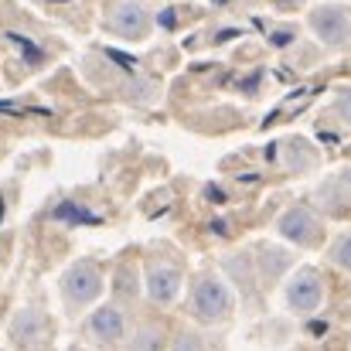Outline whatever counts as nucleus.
<instances>
[{
	"label": "nucleus",
	"instance_id": "1",
	"mask_svg": "<svg viewBox=\"0 0 351 351\" xmlns=\"http://www.w3.org/2000/svg\"><path fill=\"white\" fill-rule=\"evenodd\" d=\"M232 307H235V297L222 276H215V273L195 276L191 297H188V311H191L195 321H202V324H222V321H229Z\"/></svg>",
	"mask_w": 351,
	"mask_h": 351
},
{
	"label": "nucleus",
	"instance_id": "2",
	"mask_svg": "<svg viewBox=\"0 0 351 351\" xmlns=\"http://www.w3.org/2000/svg\"><path fill=\"white\" fill-rule=\"evenodd\" d=\"M58 290L69 311H82L89 304H96L103 297V273L96 269V263H72L62 276H58Z\"/></svg>",
	"mask_w": 351,
	"mask_h": 351
},
{
	"label": "nucleus",
	"instance_id": "3",
	"mask_svg": "<svg viewBox=\"0 0 351 351\" xmlns=\"http://www.w3.org/2000/svg\"><path fill=\"white\" fill-rule=\"evenodd\" d=\"M10 338L21 351H48L51 345V321L38 307H24L10 321Z\"/></svg>",
	"mask_w": 351,
	"mask_h": 351
},
{
	"label": "nucleus",
	"instance_id": "4",
	"mask_svg": "<svg viewBox=\"0 0 351 351\" xmlns=\"http://www.w3.org/2000/svg\"><path fill=\"white\" fill-rule=\"evenodd\" d=\"M106 27H110L117 38H123V41H140V38L150 34L154 17H150V10H147L143 3H136V0H119V3L110 7Z\"/></svg>",
	"mask_w": 351,
	"mask_h": 351
},
{
	"label": "nucleus",
	"instance_id": "5",
	"mask_svg": "<svg viewBox=\"0 0 351 351\" xmlns=\"http://www.w3.org/2000/svg\"><path fill=\"white\" fill-rule=\"evenodd\" d=\"M311 31L331 45V48H341L351 41V14L338 3H324L317 10H311Z\"/></svg>",
	"mask_w": 351,
	"mask_h": 351
},
{
	"label": "nucleus",
	"instance_id": "6",
	"mask_svg": "<svg viewBox=\"0 0 351 351\" xmlns=\"http://www.w3.org/2000/svg\"><path fill=\"white\" fill-rule=\"evenodd\" d=\"M276 232L283 235L287 242H293V245L314 249V245H321L324 229H321V219H317L311 208H290V212H283V215H280Z\"/></svg>",
	"mask_w": 351,
	"mask_h": 351
},
{
	"label": "nucleus",
	"instance_id": "7",
	"mask_svg": "<svg viewBox=\"0 0 351 351\" xmlns=\"http://www.w3.org/2000/svg\"><path fill=\"white\" fill-rule=\"evenodd\" d=\"M86 335L99 348H119L123 338H126V314H123V307H99V311H93L89 321H86Z\"/></svg>",
	"mask_w": 351,
	"mask_h": 351
},
{
	"label": "nucleus",
	"instance_id": "8",
	"mask_svg": "<svg viewBox=\"0 0 351 351\" xmlns=\"http://www.w3.org/2000/svg\"><path fill=\"white\" fill-rule=\"evenodd\" d=\"M181 269L171 266V263H154L147 273H143V290H147V300L157 304V307H171L181 293Z\"/></svg>",
	"mask_w": 351,
	"mask_h": 351
},
{
	"label": "nucleus",
	"instance_id": "9",
	"mask_svg": "<svg viewBox=\"0 0 351 351\" xmlns=\"http://www.w3.org/2000/svg\"><path fill=\"white\" fill-rule=\"evenodd\" d=\"M287 304H290V311H297V314H314V311L324 304V283H321V276H317L314 269L297 273V276L290 280V287H287Z\"/></svg>",
	"mask_w": 351,
	"mask_h": 351
},
{
	"label": "nucleus",
	"instance_id": "10",
	"mask_svg": "<svg viewBox=\"0 0 351 351\" xmlns=\"http://www.w3.org/2000/svg\"><path fill=\"white\" fill-rule=\"evenodd\" d=\"M123 351H164V331H160L157 324H143V328L126 341Z\"/></svg>",
	"mask_w": 351,
	"mask_h": 351
},
{
	"label": "nucleus",
	"instance_id": "11",
	"mask_svg": "<svg viewBox=\"0 0 351 351\" xmlns=\"http://www.w3.org/2000/svg\"><path fill=\"white\" fill-rule=\"evenodd\" d=\"M328 256H331V263H335V266H341L345 273H351V232H341V235H338Z\"/></svg>",
	"mask_w": 351,
	"mask_h": 351
},
{
	"label": "nucleus",
	"instance_id": "12",
	"mask_svg": "<svg viewBox=\"0 0 351 351\" xmlns=\"http://www.w3.org/2000/svg\"><path fill=\"white\" fill-rule=\"evenodd\" d=\"M171 351H208V348H205V341L195 331H178L174 341H171Z\"/></svg>",
	"mask_w": 351,
	"mask_h": 351
},
{
	"label": "nucleus",
	"instance_id": "13",
	"mask_svg": "<svg viewBox=\"0 0 351 351\" xmlns=\"http://www.w3.org/2000/svg\"><path fill=\"white\" fill-rule=\"evenodd\" d=\"M338 117L351 123V93H345V96L338 99Z\"/></svg>",
	"mask_w": 351,
	"mask_h": 351
},
{
	"label": "nucleus",
	"instance_id": "14",
	"mask_svg": "<svg viewBox=\"0 0 351 351\" xmlns=\"http://www.w3.org/2000/svg\"><path fill=\"white\" fill-rule=\"evenodd\" d=\"M341 181H345V191H348V195H351V167H348V171H345V178H341Z\"/></svg>",
	"mask_w": 351,
	"mask_h": 351
},
{
	"label": "nucleus",
	"instance_id": "15",
	"mask_svg": "<svg viewBox=\"0 0 351 351\" xmlns=\"http://www.w3.org/2000/svg\"><path fill=\"white\" fill-rule=\"evenodd\" d=\"M72 351H82V348H72Z\"/></svg>",
	"mask_w": 351,
	"mask_h": 351
}]
</instances>
